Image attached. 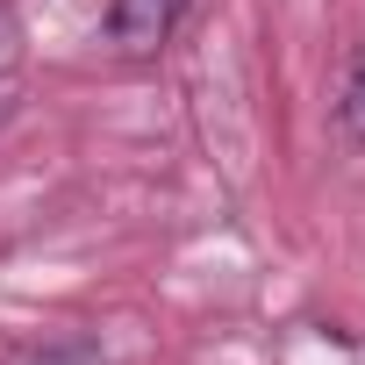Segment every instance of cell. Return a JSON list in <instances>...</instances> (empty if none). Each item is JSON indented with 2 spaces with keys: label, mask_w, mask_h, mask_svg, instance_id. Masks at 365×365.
I'll return each mask as SVG.
<instances>
[{
  "label": "cell",
  "mask_w": 365,
  "mask_h": 365,
  "mask_svg": "<svg viewBox=\"0 0 365 365\" xmlns=\"http://www.w3.org/2000/svg\"><path fill=\"white\" fill-rule=\"evenodd\" d=\"M179 8L187 0H115L108 8V43L122 58H158L172 43V29H179Z\"/></svg>",
  "instance_id": "1"
},
{
  "label": "cell",
  "mask_w": 365,
  "mask_h": 365,
  "mask_svg": "<svg viewBox=\"0 0 365 365\" xmlns=\"http://www.w3.org/2000/svg\"><path fill=\"white\" fill-rule=\"evenodd\" d=\"M336 136L351 143V150H365V58L351 65V79H344V101H336Z\"/></svg>",
  "instance_id": "2"
},
{
  "label": "cell",
  "mask_w": 365,
  "mask_h": 365,
  "mask_svg": "<svg viewBox=\"0 0 365 365\" xmlns=\"http://www.w3.org/2000/svg\"><path fill=\"white\" fill-rule=\"evenodd\" d=\"M8 365H101L93 344H51V351H15Z\"/></svg>",
  "instance_id": "3"
},
{
  "label": "cell",
  "mask_w": 365,
  "mask_h": 365,
  "mask_svg": "<svg viewBox=\"0 0 365 365\" xmlns=\"http://www.w3.org/2000/svg\"><path fill=\"white\" fill-rule=\"evenodd\" d=\"M8 72H15V29H8V15H0V93H8Z\"/></svg>",
  "instance_id": "4"
}]
</instances>
